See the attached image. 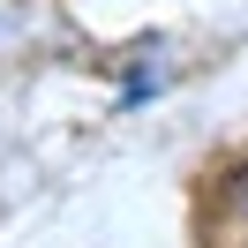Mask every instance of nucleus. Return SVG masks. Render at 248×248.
<instances>
[{"label":"nucleus","mask_w":248,"mask_h":248,"mask_svg":"<svg viewBox=\"0 0 248 248\" xmlns=\"http://www.w3.org/2000/svg\"><path fill=\"white\" fill-rule=\"evenodd\" d=\"M218 218H226L233 233H248V166L226 173V188H218Z\"/></svg>","instance_id":"obj_1"}]
</instances>
